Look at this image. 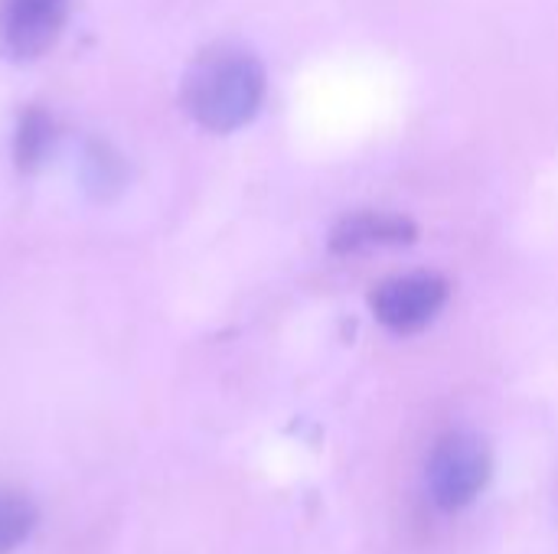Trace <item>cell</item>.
Returning a JSON list of instances; mask_svg holds the SVG:
<instances>
[{
  "instance_id": "1",
  "label": "cell",
  "mask_w": 558,
  "mask_h": 554,
  "mask_svg": "<svg viewBox=\"0 0 558 554\" xmlns=\"http://www.w3.org/2000/svg\"><path fill=\"white\" fill-rule=\"evenodd\" d=\"M265 101V69L239 46L203 52L183 78V104L196 124L216 134L245 127Z\"/></svg>"
},
{
  "instance_id": "2",
  "label": "cell",
  "mask_w": 558,
  "mask_h": 554,
  "mask_svg": "<svg viewBox=\"0 0 558 554\" xmlns=\"http://www.w3.org/2000/svg\"><path fill=\"white\" fill-rule=\"evenodd\" d=\"M490 447L471 431L445 434L428 457V493L445 513L471 506L490 480Z\"/></svg>"
},
{
  "instance_id": "3",
  "label": "cell",
  "mask_w": 558,
  "mask_h": 554,
  "mask_svg": "<svg viewBox=\"0 0 558 554\" xmlns=\"http://www.w3.org/2000/svg\"><path fill=\"white\" fill-rule=\"evenodd\" d=\"M448 297H451V287L438 271H409L373 287L369 307H373V317L386 330L409 336L435 323Z\"/></svg>"
},
{
  "instance_id": "4",
  "label": "cell",
  "mask_w": 558,
  "mask_h": 554,
  "mask_svg": "<svg viewBox=\"0 0 558 554\" xmlns=\"http://www.w3.org/2000/svg\"><path fill=\"white\" fill-rule=\"evenodd\" d=\"M69 0H0V56L33 62L49 52L65 26Z\"/></svg>"
},
{
  "instance_id": "5",
  "label": "cell",
  "mask_w": 558,
  "mask_h": 554,
  "mask_svg": "<svg viewBox=\"0 0 558 554\" xmlns=\"http://www.w3.org/2000/svg\"><path fill=\"white\" fill-rule=\"evenodd\" d=\"M418 238V225L402 212L386 209H356L347 212L330 232L333 255H360L373 248H402Z\"/></svg>"
},
{
  "instance_id": "6",
  "label": "cell",
  "mask_w": 558,
  "mask_h": 554,
  "mask_svg": "<svg viewBox=\"0 0 558 554\" xmlns=\"http://www.w3.org/2000/svg\"><path fill=\"white\" fill-rule=\"evenodd\" d=\"M36 529V506L10 490H0V554L16 552Z\"/></svg>"
},
{
  "instance_id": "7",
  "label": "cell",
  "mask_w": 558,
  "mask_h": 554,
  "mask_svg": "<svg viewBox=\"0 0 558 554\" xmlns=\"http://www.w3.org/2000/svg\"><path fill=\"white\" fill-rule=\"evenodd\" d=\"M52 144V124L43 111H26L20 118V131H16V163L20 170H36Z\"/></svg>"
},
{
  "instance_id": "8",
  "label": "cell",
  "mask_w": 558,
  "mask_h": 554,
  "mask_svg": "<svg viewBox=\"0 0 558 554\" xmlns=\"http://www.w3.org/2000/svg\"><path fill=\"white\" fill-rule=\"evenodd\" d=\"M88 170L95 173V176H88V186H95V189H105V186H118L121 183V163L101 144H95L88 150Z\"/></svg>"
}]
</instances>
